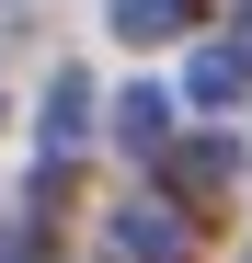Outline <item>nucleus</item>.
Wrapping results in <instances>:
<instances>
[{
    "instance_id": "6e6552de",
    "label": "nucleus",
    "mask_w": 252,
    "mask_h": 263,
    "mask_svg": "<svg viewBox=\"0 0 252 263\" xmlns=\"http://www.w3.org/2000/svg\"><path fill=\"white\" fill-rule=\"evenodd\" d=\"M241 46H252V0H241Z\"/></svg>"
},
{
    "instance_id": "0eeeda50",
    "label": "nucleus",
    "mask_w": 252,
    "mask_h": 263,
    "mask_svg": "<svg viewBox=\"0 0 252 263\" xmlns=\"http://www.w3.org/2000/svg\"><path fill=\"white\" fill-rule=\"evenodd\" d=\"M0 263H46V240H34V229H23V240H12V252H0Z\"/></svg>"
},
{
    "instance_id": "7ed1b4c3",
    "label": "nucleus",
    "mask_w": 252,
    "mask_h": 263,
    "mask_svg": "<svg viewBox=\"0 0 252 263\" xmlns=\"http://www.w3.org/2000/svg\"><path fill=\"white\" fill-rule=\"evenodd\" d=\"M34 126H46V160H69V149H80V126H92V80H80V69H58Z\"/></svg>"
},
{
    "instance_id": "f257e3e1",
    "label": "nucleus",
    "mask_w": 252,
    "mask_h": 263,
    "mask_svg": "<svg viewBox=\"0 0 252 263\" xmlns=\"http://www.w3.org/2000/svg\"><path fill=\"white\" fill-rule=\"evenodd\" d=\"M115 252L126 263H195V217L160 206V195H138V206H115Z\"/></svg>"
},
{
    "instance_id": "39448f33",
    "label": "nucleus",
    "mask_w": 252,
    "mask_h": 263,
    "mask_svg": "<svg viewBox=\"0 0 252 263\" xmlns=\"http://www.w3.org/2000/svg\"><path fill=\"white\" fill-rule=\"evenodd\" d=\"M115 138L138 149V160L172 149V92H149V80H138V92H115Z\"/></svg>"
},
{
    "instance_id": "423d86ee",
    "label": "nucleus",
    "mask_w": 252,
    "mask_h": 263,
    "mask_svg": "<svg viewBox=\"0 0 252 263\" xmlns=\"http://www.w3.org/2000/svg\"><path fill=\"white\" fill-rule=\"evenodd\" d=\"M115 34L126 46H160V34H184V0H115Z\"/></svg>"
},
{
    "instance_id": "20e7f679",
    "label": "nucleus",
    "mask_w": 252,
    "mask_h": 263,
    "mask_svg": "<svg viewBox=\"0 0 252 263\" xmlns=\"http://www.w3.org/2000/svg\"><path fill=\"white\" fill-rule=\"evenodd\" d=\"M241 92H252V46H195L184 103H241Z\"/></svg>"
},
{
    "instance_id": "f03ea898",
    "label": "nucleus",
    "mask_w": 252,
    "mask_h": 263,
    "mask_svg": "<svg viewBox=\"0 0 252 263\" xmlns=\"http://www.w3.org/2000/svg\"><path fill=\"white\" fill-rule=\"evenodd\" d=\"M229 183H241V149H229V138H184V149H172V195H184V206L229 195Z\"/></svg>"
}]
</instances>
